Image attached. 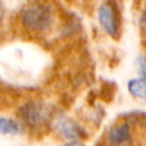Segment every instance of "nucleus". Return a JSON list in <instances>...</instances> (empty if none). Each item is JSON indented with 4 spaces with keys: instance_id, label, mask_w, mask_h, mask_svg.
I'll list each match as a JSON object with an SVG mask.
<instances>
[{
    "instance_id": "1",
    "label": "nucleus",
    "mask_w": 146,
    "mask_h": 146,
    "mask_svg": "<svg viewBox=\"0 0 146 146\" xmlns=\"http://www.w3.org/2000/svg\"><path fill=\"white\" fill-rule=\"evenodd\" d=\"M54 19L51 8L43 2H33L22 13L23 25L33 32H43L48 30Z\"/></svg>"
},
{
    "instance_id": "2",
    "label": "nucleus",
    "mask_w": 146,
    "mask_h": 146,
    "mask_svg": "<svg viewBox=\"0 0 146 146\" xmlns=\"http://www.w3.org/2000/svg\"><path fill=\"white\" fill-rule=\"evenodd\" d=\"M97 17L102 29L110 36L116 38L119 35L120 16H119V10L113 1L103 2L98 8Z\"/></svg>"
},
{
    "instance_id": "3",
    "label": "nucleus",
    "mask_w": 146,
    "mask_h": 146,
    "mask_svg": "<svg viewBox=\"0 0 146 146\" xmlns=\"http://www.w3.org/2000/svg\"><path fill=\"white\" fill-rule=\"evenodd\" d=\"M19 115L26 125L35 128L41 125L47 120V110L43 104L31 102L25 104L19 110Z\"/></svg>"
},
{
    "instance_id": "4",
    "label": "nucleus",
    "mask_w": 146,
    "mask_h": 146,
    "mask_svg": "<svg viewBox=\"0 0 146 146\" xmlns=\"http://www.w3.org/2000/svg\"><path fill=\"white\" fill-rule=\"evenodd\" d=\"M54 128L57 132L70 140H79L86 136L84 130L73 120L67 117H57L54 121Z\"/></svg>"
},
{
    "instance_id": "5",
    "label": "nucleus",
    "mask_w": 146,
    "mask_h": 146,
    "mask_svg": "<svg viewBox=\"0 0 146 146\" xmlns=\"http://www.w3.org/2000/svg\"><path fill=\"white\" fill-rule=\"evenodd\" d=\"M108 145L110 146H122L131 143V132L127 123H121L113 127L108 132Z\"/></svg>"
},
{
    "instance_id": "6",
    "label": "nucleus",
    "mask_w": 146,
    "mask_h": 146,
    "mask_svg": "<svg viewBox=\"0 0 146 146\" xmlns=\"http://www.w3.org/2000/svg\"><path fill=\"white\" fill-rule=\"evenodd\" d=\"M128 91L136 98L146 99V79L136 78L128 81Z\"/></svg>"
},
{
    "instance_id": "7",
    "label": "nucleus",
    "mask_w": 146,
    "mask_h": 146,
    "mask_svg": "<svg viewBox=\"0 0 146 146\" xmlns=\"http://www.w3.org/2000/svg\"><path fill=\"white\" fill-rule=\"evenodd\" d=\"M22 132V125L14 119L0 116V133L1 135H19Z\"/></svg>"
},
{
    "instance_id": "8",
    "label": "nucleus",
    "mask_w": 146,
    "mask_h": 146,
    "mask_svg": "<svg viewBox=\"0 0 146 146\" xmlns=\"http://www.w3.org/2000/svg\"><path fill=\"white\" fill-rule=\"evenodd\" d=\"M140 78L146 79V56H139L136 60Z\"/></svg>"
},
{
    "instance_id": "9",
    "label": "nucleus",
    "mask_w": 146,
    "mask_h": 146,
    "mask_svg": "<svg viewBox=\"0 0 146 146\" xmlns=\"http://www.w3.org/2000/svg\"><path fill=\"white\" fill-rule=\"evenodd\" d=\"M139 26H140V32H141L143 36L146 39V10H144L143 14L140 15V18H139Z\"/></svg>"
},
{
    "instance_id": "10",
    "label": "nucleus",
    "mask_w": 146,
    "mask_h": 146,
    "mask_svg": "<svg viewBox=\"0 0 146 146\" xmlns=\"http://www.w3.org/2000/svg\"><path fill=\"white\" fill-rule=\"evenodd\" d=\"M63 146H84V144L79 141V140H70L68 143L64 144Z\"/></svg>"
},
{
    "instance_id": "11",
    "label": "nucleus",
    "mask_w": 146,
    "mask_h": 146,
    "mask_svg": "<svg viewBox=\"0 0 146 146\" xmlns=\"http://www.w3.org/2000/svg\"><path fill=\"white\" fill-rule=\"evenodd\" d=\"M2 15H3V8H2V2H1V0H0V21H1V18H2Z\"/></svg>"
},
{
    "instance_id": "12",
    "label": "nucleus",
    "mask_w": 146,
    "mask_h": 146,
    "mask_svg": "<svg viewBox=\"0 0 146 146\" xmlns=\"http://www.w3.org/2000/svg\"><path fill=\"white\" fill-rule=\"evenodd\" d=\"M145 146H146V145H145Z\"/></svg>"
}]
</instances>
